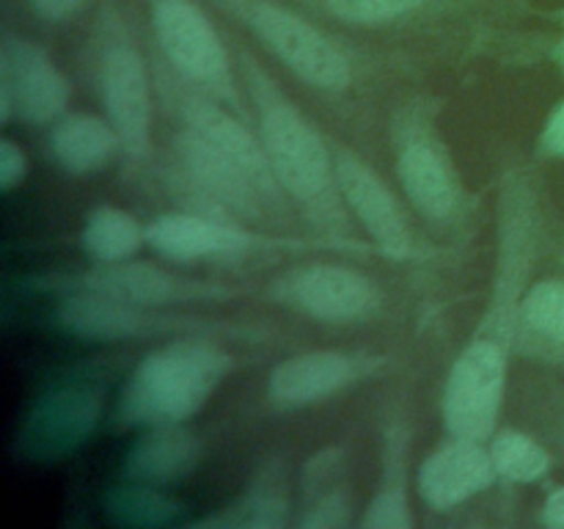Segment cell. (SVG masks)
Here are the masks:
<instances>
[{
  "mask_svg": "<svg viewBox=\"0 0 564 529\" xmlns=\"http://www.w3.org/2000/svg\"><path fill=\"white\" fill-rule=\"evenodd\" d=\"M540 248L538 191L527 171H507L499 193V229L490 295L446 375L441 419L449 435L490 441L499 430L512 350H518L523 295Z\"/></svg>",
  "mask_w": 564,
  "mask_h": 529,
  "instance_id": "6da1fadb",
  "label": "cell"
},
{
  "mask_svg": "<svg viewBox=\"0 0 564 529\" xmlns=\"http://www.w3.org/2000/svg\"><path fill=\"white\" fill-rule=\"evenodd\" d=\"M158 91L174 121L169 180L187 209L242 220L286 224L295 207L270 165L262 136L235 108L198 91L160 61Z\"/></svg>",
  "mask_w": 564,
  "mask_h": 529,
  "instance_id": "7a4b0ae2",
  "label": "cell"
},
{
  "mask_svg": "<svg viewBox=\"0 0 564 529\" xmlns=\"http://www.w3.org/2000/svg\"><path fill=\"white\" fill-rule=\"evenodd\" d=\"M237 66L257 110L259 136L268 149L275 180L290 196L292 207L312 224L319 240L336 251L367 253L369 246L352 231V215L341 198L334 147L306 119L281 83L259 64L257 55L242 50Z\"/></svg>",
  "mask_w": 564,
  "mask_h": 529,
  "instance_id": "3957f363",
  "label": "cell"
},
{
  "mask_svg": "<svg viewBox=\"0 0 564 529\" xmlns=\"http://www.w3.org/2000/svg\"><path fill=\"white\" fill-rule=\"evenodd\" d=\"M235 367V358L209 339L180 336L138 361L119 391L116 419L143 430L191 422Z\"/></svg>",
  "mask_w": 564,
  "mask_h": 529,
  "instance_id": "277c9868",
  "label": "cell"
},
{
  "mask_svg": "<svg viewBox=\"0 0 564 529\" xmlns=\"http://www.w3.org/2000/svg\"><path fill=\"white\" fill-rule=\"evenodd\" d=\"M91 72L105 116L121 141L127 176L149 169L154 152V83L149 61L116 0H102L91 31Z\"/></svg>",
  "mask_w": 564,
  "mask_h": 529,
  "instance_id": "5b68a950",
  "label": "cell"
},
{
  "mask_svg": "<svg viewBox=\"0 0 564 529\" xmlns=\"http://www.w3.org/2000/svg\"><path fill=\"white\" fill-rule=\"evenodd\" d=\"M251 33L297 80L319 91H345L356 80V61L345 44L286 0H207Z\"/></svg>",
  "mask_w": 564,
  "mask_h": 529,
  "instance_id": "8992f818",
  "label": "cell"
},
{
  "mask_svg": "<svg viewBox=\"0 0 564 529\" xmlns=\"http://www.w3.org/2000/svg\"><path fill=\"white\" fill-rule=\"evenodd\" d=\"M394 171L411 207L427 224L452 229L466 218V185L433 105L413 99L391 125Z\"/></svg>",
  "mask_w": 564,
  "mask_h": 529,
  "instance_id": "52a82bcc",
  "label": "cell"
},
{
  "mask_svg": "<svg viewBox=\"0 0 564 529\" xmlns=\"http://www.w3.org/2000/svg\"><path fill=\"white\" fill-rule=\"evenodd\" d=\"M160 61L198 91L242 114L237 66L198 0H147Z\"/></svg>",
  "mask_w": 564,
  "mask_h": 529,
  "instance_id": "ba28073f",
  "label": "cell"
},
{
  "mask_svg": "<svg viewBox=\"0 0 564 529\" xmlns=\"http://www.w3.org/2000/svg\"><path fill=\"white\" fill-rule=\"evenodd\" d=\"M105 408V380L94 367L58 375L28 411L20 450L33 463H58L75 455L97 430Z\"/></svg>",
  "mask_w": 564,
  "mask_h": 529,
  "instance_id": "9c48e42d",
  "label": "cell"
},
{
  "mask_svg": "<svg viewBox=\"0 0 564 529\" xmlns=\"http://www.w3.org/2000/svg\"><path fill=\"white\" fill-rule=\"evenodd\" d=\"M44 290L53 292H97V295L119 298V301L141 303L154 309H176L187 303L226 301L240 295L231 284L207 279H191L185 273L163 268L154 262H97L94 268L69 276L42 279Z\"/></svg>",
  "mask_w": 564,
  "mask_h": 529,
  "instance_id": "30bf717a",
  "label": "cell"
},
{
  "mask_svg": "<svg viewBox=\"0 0 564 529\" xmlns=\"http://www.w3.org/2000/svg\"><path fill=\"white\" fill-rule=\"evenodd\" d=\"M147 242L169 262H204V259H240L253 253L281 251H312V242L297 237L262 235L248 229L246 224L218 215L196 213H165L149 220Z\"/></svg>",
  "mask_w": 564,
  "mask_h": 529,
  "instance_id": "8fae6325",
  "label": "cell"
},
{
  "mask_svg": "<svg viewBox=\"0 0 564 529\" xmlns=\"http://www.w3.org/2000/svg\"><path fill=\"white\" fill-rule=\"evenodd\" d=\"M334 160L347 213L361 226L375 251L397 262L422 259L427 251L419 246L416 229L397 198L394 187L350 147L334 143Z\"/></svg>",
  "mask_w": 564,
  "mask_h": 529,
  "instance_id": "7c38bea8",
  "label": "cell"
},
{
  "mask_svg": "<svg viewBox=\"0 0 564 529\" xmlns=\"http://www.w3.org/2000/svg\"><path fill=\"white\" fill-rule=\"evenodd\" d=\"M72 86L47 50L33 39L6 31L0 39V125L22 121L44 127L58 121Z\"/></svg>",
  "mask_w": 564,
  "mask_h": 529,
  "instance_id": "4fadbf2b",
  "label": "cell"
},
{
  "mask_svg": "<svg viewBox=\"0 0 564 529\" xmlns=\"http://www.w3.org/2000/svg\"><path fill=\"white\" fill-rule=\"evenodd\" d=\"M281 306L317 323H358L380 309V287L358 268L336 262H301L270 284Z\"/></svg>",
  "mask_w": 564,
  "mask_h": 529,
  "instance_id": "5bb4252c",
  "label": "cell"
},
{
  "mask_svg": "<svg viewBox=\"0 0 564 529\" xmlns=\"http://www.w3.org/2000/svg\"><path fill=\"white\" fill-rule=\"evenodd\" d=\"M391 364L383 353L356 350H303L275 364L268 378V397L284 411L308 408L325 402L328 397L383 373Z\"/></svg>",
  "mask_w": 564,
  "mask_h": 529,
  "instance_id": "9a60e30c",
  "label": "cell"
},
{
  "mask_svg": "<svg viewBox=\"0 0 564 529\" xmlns=\"http://www.w3.org/2000/svg\"><path fill=\"white\" fill-rule=\"evenodd\" d=\"M61 328L88 342H127L171 331L209 328L207 320L176 314L171 309L141 306L97 292H64L55 306Z\"/></svg>",
  "mask_w": 564,
  "mask_h": 529,
  "instance_id": "2e32d148",
  "label": "cell"
},
{
  "mask_svg": "<svg viewBox=\"0 0 564 529\" xmlns=\"http://www.w3.org/2000/svg\"><path fill=\"white\" fill-rule=\"evenodd\" d=\"M496 477L499 472L485 441L449 435L446 444L435 446L424 457L419 468V496L433 510L449 512L471 501L474 496L485 494L496 483Z\"/></svg>",
  "mask_w": 564,
  "mask_h": 529,
  "instance_id": "e0dca14e",
  "label": "cell"
},
{
  "mask_svg": "<svg viewBox=\"0 0 564 529\" xmlns=\"http://www.w3.org/2000/svg\"><path fill=\"white\" fill-rule=\"evenodd\" d=\"M301 529H345L352 523V488L347 455L341 446H325L303 466L297 494Z\"/></svg>",
  "mask_w": 564,
  "mask_h": 529,
  "instance_id": "ac0fdd59",
  "label": "cell"
},
{
  "mask_svg": "<svg viewBox=\"0 0 564 529\" xmlns=\"http://www.w3.org/2000/svg\"><path fill=\"white\" fill-rule=\"evenodd\" d=\"M292 490L284 463H262L251 483L220 510L187 523L196 529H281L292 521Z\"/></svg>",
  "mask_w": 564,
  "mask_h": 529,
  "instance_id": "d6986e66",
  "label": "cell"
},
{
  "mask_svg": "<svg viewBox=\"0 0 564 529\" xmlns=\"http://www.w3.org/2000/svg\"><path fill=\"white\" fill-rule=\"evenodd\" d=\"M411 433L402 413L389 417L383 430V452H380V479L372 499L364 507V529H413L416 516L411 507Z\"/></svg>",
  "mask_w": 564,
  "mask_h": 529,
  "instance_id": "ffe728a7",
  "label": "cell"
},
{
  "mask_svg": "<svg viewBox=\"0 0 564 529\" xmlns=\"http://www.w3.org/2000/svg\"><path fill=\"white\" fill-rule=\"evenodd\" d=\"M204 444L185 424H158L132 444L124 472L138 483L171 488L202 466Z\"/></svg>",
  "mask_w": 564,
  "mask_h": 529,
  "instance_id": "44dd1931",
  "label": "cell"
},
{
  "mask_svg": "<svg viewBox=\"0 0 564 529\" xmlns=\"http://www.w3.org/2000/svg\"><path fill=\"white\" fill-rule=\"evenodd\" d=\"M50 152L66 174L91 176L121 160V141L108 116L75 110L53 121Z\"/></svg>",
  "mask_w": 564,
  "mask_h": 529,
  "instance_id": "7402d4cb",
  "label": "cell"
},
{
  "mask_svg": "<svg viewBox=\"0 0 564 529\" xmlns=\"http://www.w3.org/2000/svg\"><path fill=\"white\" fill-rule=\"evenodd\" d=\"M518 347L564 358V279L534 281L521 303Z\"/></svg>",
  "mask_w": 564,
  "mask_h": 529,
  "instance_id": "603a6c76",
  "label": "cell"
},
{
  "mask_svg": "<svg viewBox=\"0 0 564 529\" xmlns=\"http://www.w3.org/2000/svg\"><path fill=\"white\" fill-rule=\"evenodd\" d=\"M328 20L352 28H391L433 11H449L468 0H297Z\"/></svg>",
  "mask_w": 564,
  "mask_h": 529,
  "instance_id": "cb8c5ba5",
  "label": "cell"
},
{
  "mask_svg": "<svg viewBox=\"0 0 564 529\" xmlns=\"http://www.w3.org/2000/svg\"><path fill=\"white\" fill-rule=\"evenodd\" d=\"M187 507L176 501L163 485L138 483L127 477V483L110 488L105 499V516L116 527H138V529H160L185 523Z\"/></svg>",
  "mask_w": 564,
  "mask_h": 529,
  "instance_id": "d4e9b609",
  "label": "cell"
},
{
  "mask_svg": "<svg viewBox=\"0 0 564 529\" xmlns=\"http://www.w3.org/2000/svg\"><path fill=\"white\" fill-rule=\"evenodd\" d=\"M147 242V226L124 207L99 204L86 215L80 229V246L94 262H124Z\"/></svg>",
  "mask_w": 564,
  "mask_h": 529,
  "instance_id": "484cf974",
  "label": "cell"
},
{
  "mask_svg": "<svg viewBox=\"0 0 564 529\" xmlns=\"http://www.w3.org/2000/svg\"><path fill=\"white\" fill-rule=\"evenodd\" d=\"M490 457L507 483L532 485L551 472V452L527 430L505 428L490 435Z\"/></svg>",
  "mask_w": 564,
  "mask_h": 529,
  "instance_id": "4316f807",
  "label": "cell"
},
{
  "mask_svg": "<svg viewBox=\"0 0 564 529\" xmlns=\"http://www.w3.org/2000/svg\"><path fill=\"white\" fill-rule=\"evenodd\" d=\"M28 176V154L14 138L0 141V191L14 193Z\"/></svg>",
  "mask_w": 564,
  "mask_h": 529,
  "instance_id": "83f0119b",
  "label": "cell"
},
{
  "mask_svg": "<svg viewBox=\"0 0 564 529\" xmlns=\"http://www.w3.org/2000/svg\"><path fill=\"white\" fill-rule=\"evenodd\" d=\"M540 152L545 158L564 160V99L551 108L549 119H545L543 132H540Z\"/></svg>",
  "mask_w": 564,
  "mask_h": 529,
  "instance_id": "f1b7e54d",
  "label": "cell"
},
{
  "mask_svg": "<svg viewBox=\"0 0 564 529\" xmlns=\"http://www.w3.org/2000/svg\"><path fill=\"white\" fill-rule=\"evenodd\" d=\"M33 14L44 22H66L80 14L88 0H28Z\"/></svg>",
  "mask_w": 564,
  "mask_h": 529,
  "instance_id": "f546056e",
  "label": "cell"
},
{
  "mask_svg": "<svg viewBox=\"0 0 564 529\" xmlns=\"http://www.w3.org/2000/svg\"><path fill=\"white\" fill-rule=\"evenodd\" d=\"M543 523L551 529H564V485L551 490L543 501Z\"/></svg>",
  "mask_w": 564,
  "mask_h": 529,
  "instance_id": "4dcf8cb0",
  "label": "cell"
},
{
  "mask_svg": "<svg viewBox=\"0 0 564 529\" xmlns=\"http://www.w3.org/2000/svg\"><path fill=\"white\" fill-rule=\"evenodd\" d=\"M556 55H560V66H562V72H564V36H562V42H560V50H556Z\"/></svg>",
  "mask_w": 564,
  "mask_h": 529,
  "instance_id": "1f68e13d",
  "label": "cell"
}]
</instances>
